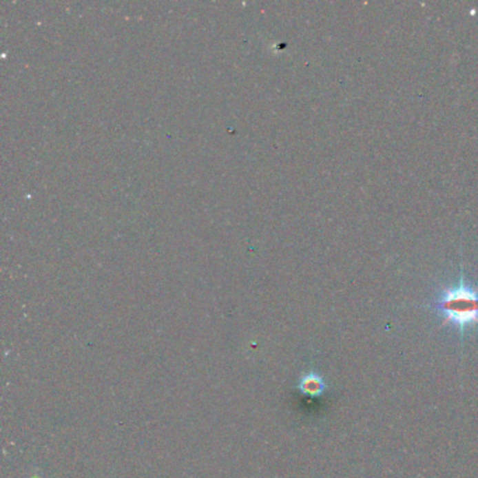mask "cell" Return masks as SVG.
<instances>
[{
  "mask_svg": "<svg viewBox=\"0 0 478 478\" xmlns=\"http://www.w3.org/2000/svg\"><path fill=\"white\" fill-rule=\"evenodd\" d=\"M430 310L441 317L442 327L450 326L463 345L467 335L478 330V289L464 281L448 287L430 303Z\"/></svg>",
  "mask_w": 478,
  "mask_h": 478,
  "instance_id": "cell-1",
  "label": "cell"
},
{
  "mask_svg": "<svg viewBox=\"0 0 478 478\" xmlns=\"http://www.w3.org/2000/svg\"><path fill=\"white\" fill-rule=\"evenodd\" d=\"M329 383L323 375L318 373L315 369L304 372L296 384L298 391L309 398H320L329 391Z\"/></svg>",
  "mask_w": 478,
  "mask_h": 478,
  "instance_id": "cell-2",
  "label": "cell"
}]
</instances>
